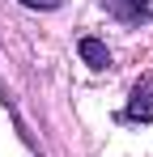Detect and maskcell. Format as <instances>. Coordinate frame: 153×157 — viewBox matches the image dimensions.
<instances>
[{"mask_svg": "<svg viewBox=\"0 0 153 157\" xmlns=\"http://www.w3.org/2000/svg\"><path fill=\"white\" fill-rule=\"evenodd\" d=\"M76 51H81V59H85L89 68H98V72H102V68H111V51H106L102 38H81Z\"/></svg>", "mask_w": 153, "mask_h": 157, "instance_id": "1", "label": "cell"}, {"mask_svg": "<svg viewBox=\"0 0 153 157\" xmlns=\"http://www.w3.org/2000/svg\"><path fill=\"white\" fill-rule=\"evenodd\" d=\"M106 9H111L119 21H145V13H149V0H106Z\"/></svg>", "mask_w": 153, "mask_h": 157, "instance_id": "2", "label": "cell"}, {"mask_svg": "<svg viewBox=\"0 0 153 157\" xmlns=\"http://www.w3.org/2000/svg\"><path fill=\"white\" fill-rule=\"evenodd\" d=\"M26 9H55V4H60V0H22Z\"/></svg>", "mask_w": 153, "mask_h": 157, "instance_id": "3", "label": "cell"}]
</instances>
